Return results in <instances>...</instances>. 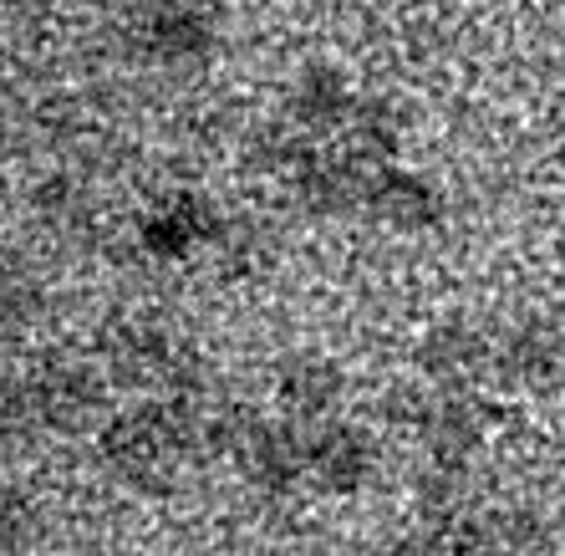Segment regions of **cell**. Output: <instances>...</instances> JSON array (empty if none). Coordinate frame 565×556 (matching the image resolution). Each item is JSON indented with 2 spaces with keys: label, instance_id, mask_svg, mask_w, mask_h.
Returning <instances> with one entry per match:
<instances>
[{
  "label": "cell",
  "instance_id": "obj_1",
  "mask_svg": "<svg viewBox=\"0 0 565 556\" xmlns=\"http://www.w3.org/2000/svg\"><path fill=\"white\" fill-rule=\"evenodd\" d=\"M31 312V292H26V281L15 276L11 265L0 261V332H11L15 322Z\"/></svg>",
  "mask_w": 565,
  "mask_h": 556
}]
</instances>
